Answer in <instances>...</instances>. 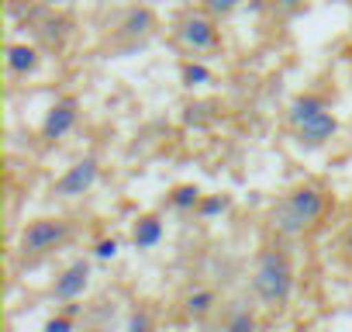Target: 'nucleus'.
Here are the masks:
<instances>
[{
    "mask_svg": "<svg viewBox=\"0 0 352 332\" xmlns=\"http://www.w3.org/2000/svg\"><path fill=\"white\" fill-rule=\"evenodd\" d=\"M73 236V225L66 218H35L21 229V239H18V249L25 256H45V253H56L69 242Z\"/></svg>",
    "mask_w": 352,
    "mask_h": 332,
    "instance_id": "obj_3",
    "label": "nucleus"
},
{
    "mask_svg": "<svg viewBox=\"0 0 352 332\" xmlns=\"http://www.w3.org/2000/svg\"><path fill=\"white\" fill-rule=\"evenodd\" d=\"M294 287H297V273L290 253L283 246H263L252 270V294L266 308H283L294 298Z\"/></svg>",
    "mask_w": 352,
    "mask_h": 332,
    "instance_id": "obj_2",
    "label": "nucleus"
},
{
    "mask_svg": "<svg viewBox=\"0 0 352 332\" xmlns=\"http://www.w3.org/2000/svg\"><path fill=\"white\" fill-rule=\"evenodd\" d=\"M80 121V101L76 97H63L56 101L49 111H45V121H42V138L56 142V138H66Z\"/></svg>",
    "mask_w": 352,
    "mask_h": 332,
    "instance_id": "obj_5",
    "label": "nucleus"
},
{
    "mask_svg": "<svg viewBox=\"0 0 352 332\" xmlns=\"http://www.w3.org/2000/svg\"><path fill=\"white\" fill-rule=\"evenodd\" d=\"M342 246H345V253L352 256V222H349V229H345V236H342Z\"/></svg>",
    "mask_w": 352,
    "mask_h": 332,
    "instance_id": "obj_24",
    "label": "nucleus"
},
{
    "mask_svg": "<svg viewBox=\"0 0 352 332\" xmlns=\"http://www.w3.org/2000/svg\"><path fill=\"white\" fill-rule=\"evenodd\" d=\"M124 332H155V322H152V311L148 308H135L124 322Z\"/></svg>",
    "mask_w": 352,
    "mask_h": 332,
    "instance_id": "obj_18",
    "label": "nucleus"
},
{
    "mask_svg": "<svg viewBox=\"0 0 352 332\" xmlns=\"http://www.w3.org/2000/svg\"><path fill=\"white\" fill-rule=\"evenodd\" d=\"M42 332H76V322H73L69 311H63V315H52V318L42 325Z\"/></svg>",
    "mask_w": 352,
    "mask_h": 332,
    "instance_id": "obj_19",
    "label": "nucleus"
},
{
    "mask_svg": "<svg viewBox=\"0 0 352 332\" xmlns=\"http://www.w3.org/2000/svg\"><path fill=\"white\" fill-rule=\"evenodd\" d=\"M273 4L280 11H297V8H304V0H273Z\"/></svg>",
    "mask_w": 352,
    "mask_h": 332,
    "instance_id": "obj_23",
    "label": "nucleus"
},
{
    "mask_svg": "<svg viewBox=\"0 0 352 332\" xmlns=\"http://www.w3.org/2000/svg\"><path fill=\"white\" fill-rule=\"evenodd\" d=\"M214 308H218V294H214L211 287H194V291L184 294V315L194 318V322L208 318Z\"/></svg>",
    "mask_w": 352,
    "mask_h": 332,
    "instance_id": "obj_11",
    "label": "nucleus"
},
{
    "mask_svg": "<svg viewBox=\"0 0 352 332\" xmlns=\"http://www.w3.org/2000/svg\"><path fill=\"white\" fill-rule=\"evenodd\" d=\"M4 63H8V73H11V76H32V73L38 70L42 56H38V49L28 45V42H11Z\"/></svg>",
    "mask_w": 352,
    "mask_h": 332,
    "instance_id": "obj_10",
    "label": "nucleus"
},
{
    "mask_svg": "<svg viewBox=\"0 0 352 332\" xmlns=\"http://www.w3.org/2000/svg\"><path fill=\"white\" fill-rule=\"evenodd\" d=\"M180 42L190 49V52H211L218 45V25L214 18L208 14H190L184 25H180Z\"/></svg>",
    "mask_w": 352,
    "mask_h": 332,
    "instance_id": "obj_6",
    "label": "nucleus"
},
{
    "mask_svg": "<svg viewBox=\"0 0 352 332\" xmlns=\"http://www.w3.org/2000/svg\"><path fill=\"white\" fill-rule=\"evenodd\" d=\"M152 25H155L152 11H148V8H135V11H128V18H124V25H121V35H128V39H142V35L152 32Z\"/></svg>",
    "mask_w": 352,
    "mask_h": 332,
    "instance_id": "obj_14",
    "label": "nucleus"
},
{
    "mask_svg": "<svg viewBox=\"0 0 352 332\" xmlns=\"http://www.w3.org/2000/svg\"><path fill=\"white\" fill-rule=\"evenodd\" d=\"M324 215H328V194L318 184H297L273 205L270 229L283 239H297V236L311 232Z\"/></svg>",
    "mask_w": 352,
    "mask_h": 332,
    "instance_id": "obj_1",
    "label": "nucleus"
},
{
    "mask_svg": "<svg viewBox=\"0 0 352 332\" xmlns=\"http://www.w3.org/2000/svg\"><path fill=\"white\" fill-rule=\"evenodd\" d=\"M201 201H204V191L197 184H176L169 191V208H176V211H197Z\"/></svg>",
    "mask_w": 352,
    "mask_h": 332,
    "instance_id": "obj_13",
    "label": "nucleus"
},
{
    "mask_svg": "<svg viewBox=\"0 0 352 332\" xmlns=\"http://www.w3.org/2000/svg\"><path fill=\"white\" fill-rule=\"evenodd\" d=\"M97 180H100L97 156H83V159H76L69 170L52 184V194L56 198H83V194H90L97 187Z\"/></svg>",
    "mask_w": 352,
    "mask_h": 332,
    "instance_id": "obj_4",
    "label": "nucleus"
},
{
    "mask_svg": "<svg viewBox=\"0 0 352 332\" xmlns=\"http://www.w3.org/2000/svg\"><path fill=\"white\" fill-rule=\"evenodd\" d=\"M90 263L87 260H73L59 277H56V284H52V298L56 301H76V298H83V291L90 287Z\"/></svg>",
    "mask_w": 352,
    "mask_h": 332,
    "instance_id": "obj_8",
    "label": "nucleus"
},
{
    "mask_svg": "<svg viewBox=\"0 0 352 332\" xmlns=\"http://www.w3.org/2000/svg\"><path fill=\"white\" fill-rule=\"evenodd\" d=\"M204 4H208L211 14H232V11L242 4V0H204Z\"/></svg>",
    "mask_w": 352,
    "mask_h": 332,
    "instance_id": "obj_22",
    "label": "nucleus"
},
{
    "mask_svg": "<svg viewBox=\"0 0 352 332\" xmlns=\"http://www.w3.org/2000/svg\"><path fill=\"white\" fill-rule=\"evenodd\" d=\"M118 249H121V242H118V239H100V242L94 246V256H97V260H114V256H118Z\"/></svg>",
    "mask_w": 352,
    "mask_h": 332,
    "instance_id": "obj_21",
    "label": "nucleus"
},
{
    "mask_svg": "<svg viewBox=\"0 0 352 332\" xmlns=\"http://www.w3.org/2000/svg\"><path fill=\"white\" fill-rule=\"evenodd\" d=\"M225 332H259L256 315H252L249 308H235L232 318H228V325H225Z\"/></svg>",
    "mask_w": 352,
    "mask_h": 332,
    "instance_id": "obj_17",
    "label": "nucleus"
},
{
    "mask_svg": "<svg viewBox=\"0 0 352 332\" xmlns=\"http://www.w3.org/2000/svg\"><path fill=\"white\" fill-rule=\"evenodd\" d=\"M328 104H324V97L321 94H300L294 104H290V111H287V121H290V128H300L304 121H311L314 114H321Z\"/></svg>",
    "mask_w": 352,
    "mask_h": 332,
    "instance_id": "obj_12",
    "label": "nucleus"
},
{
    "mask_svg": "<svg viewBox=\"0 0 352 332\" xmlns=\"http://www.w3.org/2000/svg\"><path fill=\"white\" fill-rule=\"evenodd\" d=\"M228 208H232V194H204L197 215H201V218H218V215H225Z\"/></svg>",
    "mask_w": 352,
    "mask_h": 332,
    "instance_id": "obj_15",
    "label": "nucleus"
},
{
    "mask_svg": "<svg viewBox=\"0 0 352 332\" xmlns=\"http://www.w3.org/2000/svg\"><path fill=\"white\" fill-rule=\"evenodd\" d=\"M180 80H184V87H204V83H211V70L204 66V63H184V70H180Z\"/></svg>",
    "mask_w": 352,
    "mask_h": 332,
    "instance_id": "obj_16",
    "label": "nucleus"
},
{
    "mask_svg": "<svg viewBox=\"0 0 352 332\" xmlns=\"http://www.w3.org/2000/svg\"><path fill=\"white\" fill-rule=\"evenodd\" d=\"M204 111H211V104H190L187 114H184V121L194 125V128H204V125H208V121H204Z\"/></svg>",
    "mask_w": 352,
    "mask_h": 332,
    "instance_id": "obj_20",
    "label": "nucleus"
},
{
    "mask_svg": "<svg viewBox=\"0 0 352 332\" xmlns=\"http://www.w3.org/2000/svg\"><path fill=\"white\" fill-rule=\"evenodd\" d=\"M297 132V145L300 149H321V145H328L331 138H335V132H338V118L324 107L321 114H314L311 121H304L300 128H294Z\"/></svg>",
    "mask_w": 352,
    "mask_h": 332,
    "instance_id": "obj_7",
    "label": "nucleus"
},
{
    "mask_svg": "<svg viewBox=\"0 0 352 332\" xmlns=\"http://www.w3.org/2000/svg\"><path fill=\"white\" fill-rule=\"evenodd\" d=\"M162 236H166V225H162V218L159 215H138L135 218V225H131V246L138 249V253H148V249H155L159 242H162Z\"/></svg>",
    "mask_w": 352,
    "mask_h": 332,
    "instance_id": "obj_9",
    "label": "nucleus"
}]
</instances>
